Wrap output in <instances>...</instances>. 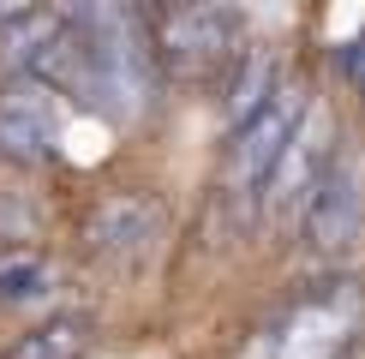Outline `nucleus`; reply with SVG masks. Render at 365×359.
<instances>
[{
	"label": "nucleus",
	"mask_w": 365,
	"mask_h": 359,
	"mask_svg": "<svg viewBox=\"0 0 365 359\" xmlns=\"http://www.w3.org/2000/svg\"><path fill=\"white\" fill-rule=\"evenodd\" d=\"M60 19L78 30L90 66H96V108L138 114L156 78V48H150V19L138 0H54Z\"/></svg>",
	"instance_id": "obj_1"
},
{
	"label": "nucleus",
	"mask_w": 365,
	"mask_h": 359,
	"mask_svg": "<svg viewBox=\"0 0 365 359\" xmlns=\"http://www.w3.org/2000/svg\"><path fill=\"white\" fill-rule=\"evenodd\" d=\"M359 318H365V299L354 281H317V288L287 299L246 341L240 359H341Z\"/></svg>",
	"instance_id": "obj_2"
},
{
	"label": "nucleus",
	"mask_w": 365,
	"mask_h": 359,
	"mask_svg": "<svg viewBox=\"0 0 365 359\" xmlns=\"http://www.w3.org/2000/svg\"><path fill=\"white\" fill-rule=\"evenodd\" d=\"M150 48L174 78H210V72L240 60L246 24L227 0H168V6H156Z\"/></svg>",
	"instance_id": "obj_3"
},
{
	"label": "nucleus",
	"mask_w": 365,
	"mask_h": 359,
	"mask_svg": "<svg viewBox=\"0 0 365 359\" xmlns=\"http://www.w3.org/2000/svg\"><path fill=\"white\" fill-rule=\"evenodd\" d=\"M306 102L312 96L299 84H276L246 120H234V144H227V192L234 198H264L294 126L306 120Z\"/></svg>",
	"instance_id": "obj_4"
},
{
	"label": "nucleus",
	"mask_w": 365,
	"mask_h": 359,
	"mask_svg": "<svg viewBox=\"0 0 365 359\" xmlns=\"http://www.w3.org/2000/svg\"><path fill=\"white\" fill-rule=\"evenodd\" d=\"M54 150H60V90L48 78L19 72L0 90V156L42 168V162H54Z\"/></svg>",
	"instance_id": "obj_5"
},
{
	"label": "nucleus",
	"mask_w": 365,
	"mask_h": 359,
	"mask_svg": "<svg viewBox=\"0 0 365 359\" xmlns=\"http://www.w3.org/2000/svg\"><path fill=\"white\" fill-rule=\"evenodd\" d=\"M299 222H306V239L317 251L354 246V234L365 222V168H359L354 150H336V156L324 162V174H317L306 209H299Z\"/></svg>",
	"instance_id": "obj_6"
},
{
	"label": "nucleus",
	"mask_w": 365,
	"mask_h": 359,
	"mask_svg": "<svg viewBox=\"0 0 365 359\" xmlns=\"http://www.w3.org/2000/svg\"><path fill=\"white\" fill-rule=\"evenodd\" d=\"M156 239H162V209L144 192H114V198L90 204V216H84V246L102 264L132 269L156 251Z\"/></svg>",
	"instance_id": "obj_7"
},
{
	"label": "nucleus",
	"mask_w": 365,
	"mask_h": 359,
	"mask_svg": "<svg viewBox=\"0 0 365 359\" xmlns=\"http://www.w3.org/2000/svg\"><path fill=\"white\" fill-rule=\"evenodd\" d=\"M329 156H336V126H329V114L317 108V102H306V120L294 126V138H287L276 174H269V186H264L276 222H294L299 209H306V198H312V186H317V174H324Z\"/></svg>",
	"instance_id": "obj_8"
},
{
	"label": "nucleus",
	"mask_w": 365,
	"mask_h": 359,
	"mask_svg": "<svg viewBox=\"0 0 365 359\" xmlns=\"http://www.w3.org/2000/svg\"><path fill=\"white\" fill-rule=\"evenodd\" d=\"M60 36H66V19H60L54 0H42V6H30V12L0 24V66L6 72H36L42 54H48Z\"/></svg>",
	"instance_id": "obj_9"
},
{
	"label": "nucleus",
	"mask_w": 365,
	"mask_h": 359,
	"mask_svg": "<svg viewBox=\"0 0 365 359\" xmlns=\"http://www.w3.org/2000/svg\"><path fill=\"white\" fill-rule=\"evenodd\" d=\"M90 318H78V311H66V318H48L36 329H24L19 341H12L0 359H84L90 353Z\"/></svg>",
	"instance_id": "obj_10"
},
{
	"label": "nucleus",
	"mask_w": 365,
	"mask_h": 359,
	"mask_svg": "<svg viewBox=\"0 0 365 359\" xmlns=\"http://www.w3.org/2000/svg\"><path fill=\"white\" fill-rule=\"evenodd\" d=\"M54 293V269L36 251H0V306H36Z\"/></svg>",
	"instance_id": "obj_11"
},
{
	"label": "nucleus",
	"mask_w": 365,
	"mask_h": 359,
	"mask_svg": "<svg viewBox=\"0 0 365 359\" xmlns=\"http://www.w3.org/2000/svg\"><path fill=\"white\" fill-rule=\"evenodd\" d=\"M269 90H276V66H269V54H240L234 60V90H227V120H246Z\"/></svg>",
	"instance_id": "obj_12"
},
{
	"label": "nucleus",
	"mask_w": 365,
	"mask_h": 359,
	"mask_svg": "<svg viewBox=\"0 0 365 359\" xmlns=\"http://www.w3.org/2000/svg\"><path fill=\"white\" fill-rule=\"evenodd\" d=\"M30 6H42V0H0V24L19 19V12H30Z\"/></svg>",
	"instance_id": "obj_13"
},
{
	"label": "nucleus",
	"mask_w": 365,
	"mask_h": 359,
	"mask_svg": "<svg viewBox=\"0 0 365 359\" xmlns=\"http://www.w3.org/2000/svg\"><path fill=\"white\" fill-rule=\"evenodd\" d=\"M138 6H168V0H138Z\"/></svg>",
	"instance_id": "obj_14"
}]
</instances>
